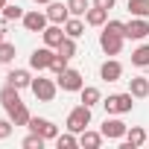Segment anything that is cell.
Masks as SVG:
<instances>
[{
	"instance_id": "obj_1",
	"label": "cell",
	"mask_w": 149,
	"mask_h": 149,
	"mask_svg": "<svg viewBox=\"0 0 149 149\" xmlns=\"http://www.w3.org/2000/svg\"><path fill=\"white\" fill-rule=\"evenodd\" d=\"M0 102H3V108H6V114H9V120L15 123V126H29V111H26V105L21 102V91L18 88H12V85H6L3 91H0Z\"/></svg>"
},
{
	"instance_id": "obj_2",
	"label": "cell",
	"mask_w": 149,
	"mask_h": 149,
	"mask_svg": "<svg viewBox=\"0 0 149 149\" xmlns=\"http://www.w3.org/2000/svg\"><path fill=\"white\" fill-rule=\"evenodd\" d=\"M91 126V105H76L70 114H67V132H73V134H79V132H85Z\"/></svg>"
},
{
	"instance_id": "obj_3",
	"label": "cell",
	"mask_w": 149,
	"mask_h": 149,
	"mask_svg": "<svg viewBox=\"0 0 149 149\" xmlns=\"http://www.w3.org/2000/svg\"><path fill=\"white\" fill-rule=\"evenodd\" d=\"M56 91H58V82L56 79H32V94H35V100H41V102H53L56 100Z\"/></svg>"
},
{
	"instance_id": "obj_4",
	"label": "cell",
	"mask_w": 149,
	"mask_h": 149,
	"mask_svg": "<svg viewBox=\"0 0 149 149\" xmlns=\"http://www.w3.org/2000/svg\"><path fill=\"white\" fill-rule=\"evenodd\" d=\"M134 97L132 94H111L108 100H102V105H105V111L108 114H126V111H132V102Z\"/></svg>"
},
{
	"instance_id": "obj_5",
	"label": "cell",
	"mask_w": 149,
	"mask_h": 149,
	"mask_svg": "<svg viewBox=\"0 0 149 149\" xmlns=\"http://www.w3.org/2000/svg\"><path fill=\"white\" fill-rule=\"evenodd\" d=\"M56 82H58V88H61V91H67V94H73V91H82V88H85V82H82V73H79V70H70V67H67L64 73H58V79H56Z\"/></svg>"
},
{
	"instance_id": "obj_6",
	"label": "cell",
	"mask_w": 149,
	"mask_h": 149,
	"mask_svg": "<svg viewBox=\"0 0 149 149\" xmlns=\"http://www.w3.org/2000/svg\"><path fill=\"white\" fill-rule=\"evenodd\" d=\"M53 58H56V53H53V47H38L32 56H29V67L32 70H50V64H53Z\"/></svg>"
},
{
	"instance_id": "obj_7",
	"label": "cell",
	"mask_w": 149,
	"mask_h": 149,
	"mask_svg": "<svg viewBox=\"0 0 149 149\" xmlns=\"http://www.w3.org/2000/svg\"><path fill=\"white\" fill-rule=\"evenodd\" d=\"M29 132L41 134L44 140H56V137H58L56 123H50V120H44V117H29Z\"/></svg>"
},
{
	"instance_id": "obj_8",
	"label": "cell",
	"mask_w": 149,
	"mask_h": 149,
	"mask_svg": "<svg viewBox=\"0 0 149 149\" xmlns=\"http://www.w3.org/2000/svg\"><path fill=\"white\" fill-rule=\"evenodd\" d=\"M123 38H126V35H117V32L102 29V35H100V47L105 50V56H117V53L123 50Z\"/></svg>"
},
{
	"instance_id": "obj_9",
	"label": "cell",
	"mask_w": 149,
	"mask_h": 149,
	"mask_svg": "<svg viewBox=\"0 0 149 149\" xmlns=\"http://www.w3.org/2000/svg\"><path fill=\"white\" fill-rule=\"evenodd\" d=\"M100 132H102V137H108V140H120V137H126L129 126H126L123 120H114V117L108 120V117H105V123H102V129H100Z\"/></svg>"
},
{
	"instance_id": "obj_10",
	"label": "cell",
	"mask_w": 149,
	"mask_h": 149,
	"mask_svg": "<svg viewBox=\"0 0 149 149\" xmlns=\"http://www.w3.org/2000/svg\"><path fill=\"white\" fill-rule=\"evenodd\" d=\"M47 12H26L24 15V26H26V32H44L47 29Z\"/></svg>"
},
{
	"instance_id": "obj_11",
	"label": "cell",
	"mask_w": 149,
	"mask_h": 149,
	"mask_svg": "<svg viewBox=\"0 0 149 149\" xmlns=\"http://www.w3.org/2000/svg\"><path fill=\"white\" fill-rule=\"evenodd\" d=\"M146 35H149V24H146V18H132V21L126 24V38L143 41Z\"/></svg>"
},
{
	"instance_id": "obj_12",
	"label": "cell",
	"mask_w": 149,
	"mask_h": 149,
	"mask_svg": "<svg viewBox=\"0 0 149 149\" xmlns=\"http://www.w3.org/2000/svg\"><path fill=\"white\" fill-rule=\"evenodd\" d=\"M100 76H102L105 82H117V79L123 76V64H120V61H114V58L102 61V67H100Z\"/></svg>"
},
{
	"instance_id": "obj_13",
	"label": "cell",
	"mask_w": 149,
	"mask_h": 149,
	"mask_svg": "<svg viewBox=\"0 0 149 149\" xmlns=\"http://www.w3.org/2000/svg\"><path fill=\"white\" fill-rule=\"evenodd\" d=\"M6 85L24 91V88H32V76H29V70H12L9 76H6Z\"/></svg>"
},
{
	"instance_id": "obj_14",
	"label": "cell",
	"mask_w": 149,
	"mask_h": 149,
	"mask_svg": "<svg viewBox=\"0 0 149 149\" xmlns=\"http://www.w3.org/2000/svg\"><path fill=\"white\" fill-rule=\"evenodd\" d=\"M47 18H50V24H64L70 18L67 3H47Z\"/></svg>"
},
{
	"instance_id": "obj_15",
	"label": "cell",
	"mask_w": 149,
	"mask_h": 149,
	"mask_svg": "<svg viewBox=\"0 0 149 149\" xmlns=\"http://www.w3.org/2000/svg\"><path fill=\"white\" fill-rule=\"evenodd\" d=\"M146 132L140 129V126H132L129 132H126V143H123V149H137V146H143L146 143Z\"/></svg>"
},
{
	"instance_id": "obj_16",
	"label": "cell",
	"mask_w": 149,
	"mask_h": 149,
	"mask_svg": "<svg viewBox=\"0 0 149 149\" xmlns=\"http://www.w3.org/2000/svg\"><path fill=\"white\" fill-rule=\"evenodd\" d=\"M129 94H132L134 100H146V97H149V79H146V76L129 79Z\"/></svg>"
},
{
	"instance_id": "obj_17",
	"label": "cell",
	"mask_w": 149,
	"mask_h": 149,
	"mask_svg": "<svg viewBox=\"0 0 149 149\" xmlns=\"http://www.w3.org/2000/svg\"><path fill=\"white\" fill-rule=\"evenodd\" d=\"M41 35H44V44H47V47H53V50H56V47H58V44H61V41L67 38V32H61V26H58V24L47 26V29H44Z\"/></svg>"
},
{
	"instance_id": "obj_18",
	"label": "cell",
	"mask_w": 149,
	"mask_h": 149,
	"mask_svg": "<svg viewBox=\"0 0 149 149\" xmlns=\"http://www.w3.org/2000/svg\"><path fill=\"white\" fill-rule=\"evenodd\" d=\"M79 146H85V149H100V146H102V132H91V129L79 132Z\"/></svg>"
},
{
	"instance_id": "obj_19",
	"label": "cell",
	"mask_w": 149,
	"mask_h": 149,
	"mask_svg": "<svg viewBox=\"0 0 149 149\" xmlns=\"http://www.w3.org/2000/svg\"><path fill=\"white\" fill-rule=\"evenodd\" d=\"M105 21H108V9L94 6V9L85 12V24H88V26H105Z\"/></svg>"
},
{
	"instance_id": "obj_20",
	"label": "cell",
	"mask_w": 149,
	"mask_h": 149,
	"mask_svg": "<svg viewBox=\"0 0 149 149\" xmlns=\"http://www.w3.org/2000/svg\"><path fill=\"white\" fill-rule=\"evenodd\" d=\"M64 32H67L70 38H82V35H85V24H82L76 15H73V18L64 21Z\"/></svg>"
},
{
	"instance_id": "obj_21",
	"label": "cell",
	"mask_w": 149,
	"mask_h": 149,
	"mask_svg": "<svg viewBox=\"0 0 149 149\" xmlns=\"http://www.w3.org/2000/svg\"><path fill=\"white\" fill-rule=\"evenodd\" d=\"M132 64H137V67H149V44H140V47L132 53Z\"/></svg>"
},
{
	"instance_id": "obj_22",
	"label": "cell",
	"mask_w": 149,
	"mask_h": 149,
	"mask_svg": "<svg viewBox=\"0 0 149 149\" xmlns=\"http://www.w3.org/2000/svg\"><path fill=\"white\" fill-rule=\"evenodd\" d=\"M129 12L134 18H149V0H129Z\"/></svg>"
},
{
	"instance_id": "obj_23",
	"label": "cell",
	"mask_w": 149,
	"mask_h": 149,
	"mask_svg": "<svg viewBox=\"0 0 149 149\" xmlns=\"http://www.w3.org/2000/svg\"><path fill=\"white\" fill-rule=\"evenodd\" d=\"M56 53L64 56V58H73V56H76V38H70V35H67V38L56 47Z\"/></svg>"
},
{
	"instance_id": "obj_24",
	"label": "cell",
	"mask_w": 149,
	"mask_h": 149,
	"mask_svg": "<svg viewBox=\"0 0 149 149\" xmlns=\"http://www.w3.org/2000/svg\"><path fill=\"white\" fill-rule=\"evenodd\" d=\"M79 97H82V102H85V105H91V108H94L97 102H102V97H100V91H97V88H82V91H79Z\"/></svg>"
},
{
	"instance_id": "obj_25",
	"label": "cell",
	"mask_w": 149,
	"mask_h": 149,
	"mask_svg": "<svg viewBox=\"0 0 149 149\" xmlns=\"http://www.w3.org/2000/svg\"><path fill=\"white\" fill-rule=\"evenodd\" d=\"M67 9H70V15L85 18V12H88V0H67Z\"/></svg>"
},
{
	"instance_id": "obj_26",
	"label": "cell",
	"mask_w": 149,
	"mask_h": 149,
	"mask_svg": "<svg viewBox=\"0 0 149 149\" xmlns=\"http://www.w3.org/2000/svg\"><path fill=\"white\" fill-rule=\"evenodd\" d=\"M12 58H15V44L0 41V64H9Z\"/></svg>"
},
{
	"instance_id": "obj_27",
	"label": "cell",
	"mask_w": 149,
	"mask_h": 149,
	"mask_svg": "<svg viewBox=\"0 0 149 149\" xmlns=\"http://www.w3.org/2000/svg\"><path fill=\"white\" fill-rule=\"evenodd\" d=\"M56 146L58 149H73V146H79V137H73V132L70 134H58L56 137Z\"/></svg>"
},
{
	"instance_id": "obj_28",
	"label": "cell",
	"mask_w": 149,
	"mask_h": 149,
	"mask_svg": "<svg viewBox=\"0 0 149 149\" xmlns=\"http://www.w3.org/2000/svg\"><path fill=\"white\" fill-rule=\"evenodd\" d=\"M24 15H26V12H24L21 6H9V3L3 6V18H6V21H24Z\"/></svg>"
},
{
	"instance_id": "obj_29",
	"label": "cell",
	"mask_w": 149,
	"mask_h": 149,
	"mask_svg": "<svg viewBox=\"0 0 149 149\" xmlns=\"http://www.w3.org/2000/svg\"><path fill=\"white\" fill-rule=\"evenodd\" d=\"M41 146H44V137H41V134L32 132L29 137H24V149H41Z\"/></svg>"
},
{
	"instance_id": "obj_30",
	"label": "cell",
	"mask_w": 149,
	"mask_h": 149,
	"mask_svg": "<svg viewBox=\"0 0 149 149\" xmlns=\"http://www.w3.org/2000/svg\"><path fill=\"white\" fill-rule=\"evenodd\" d=\"M50 70L56 73V76H58V73H64V70H67V58L56 53V58H53V64H50Z\"/></svg>"
},
{
	"instance_id": "obj_31",
	"label": "cell",
	"mask_w": 149,
	"mask_h": 149,
	"mask_svg": "<svg viewBox=\"0 0 149 149\" xmlns=\"http://www.w3.org/2000/svg\"><path fill=\"white\" fill-rule=\"evenodd\" d=\"M12 132H15V123L12 120H0V140L12 137Z\"/></svg>"
},
{
	"instance_id": "obj_32",
	"label": "cell",
	"mask_w": 149,
	"mask_h": 149,
	"mask_svg": "<svg viewBox=\"0 0 149 149\" xmlns=\"http://www.w3.org/2000/svg\"><path fill=\"white\" fill-rule=\"evenodd\" d=\"M105 29H108V32H117V35H126V24H123V21H108Z\"/></svg>"
},
{
	"instance_id": "obj_33",
	"label": "cell",
	"mask_w": 149,
	"mask_h": 149,
	"mask_svg": "<svg viewBox=\"0 0 149 149\" xmlns=\"http://www.w3.org/2000/svg\"><path fill=\"white\" fill-rule=\"evenodd\" d=\"M114 3L117 0H94V6H100V9H114Z\"/></svg>"
},
{
	"instance_id": "obj_34",
	"label": "cell",
	"mask_w": 149,
	"mask_h": 149,
	"mask_svg": "<svg viewBox=\"0 0 149 149\" xmlns=\"http://www.w3.org/2000/svg\"><path fill=\"white\" fill-rule=\"evenodd\" d=\"M0 41H6V29L3 26H0Z\"/></svg>"
},
{
	"instance_id": "obj_35",
	"label": "cell",
	"mask_w": 149,
	"mask_h": 149,
	"mask_svg": "<svg viewBox=\"0 0 149 149\" xmlns=\"http://www.w3.org/2000/svg\"><path fill=\"white\" fill-rule=\"evenodd\" d=\"M6 3H9V0H0V12H3V6H6Z\"/></svg>"
},
{
	"instance_id": "obj_36",
	"label": "cell",
	"mask_w": 149,
	"mask_h": 149,
	"mask_svg": "<svg viewBox=\"0 0 149 149\" xmlns=\"http://www.w3.org/2000/svg\"><path fill=\"white\" fill-rule=\"evenodd\" d=\"M35 3H53V0H35Z\"/></svg>"
},
{
	"instance_id": "obj_37",
	"label": "cell",
	"mask_w": 149,
	"mask_h": 149,
	"mask_svg": "<svg viewBox=\"0 0 149 149\" xmlns=\"http://www.w3.org/2000/svg\"><path fill=\"white\" fill-rule=\"evenodd\" d=\"M146 134H149V132H146Z\"/></svg>"
}]
</instances>
